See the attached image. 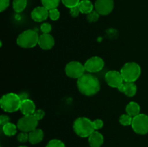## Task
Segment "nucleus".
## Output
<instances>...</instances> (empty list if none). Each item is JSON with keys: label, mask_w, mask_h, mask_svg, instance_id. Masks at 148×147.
I'll use <instances>...</instances> for the list:
<instances>
[{"label": "nucleus", "mask_w": 148, "mask_h": 147, "mask_svg": "<svg viewBox=\"0 0 148 147\" xmlns=\"http://www.w3.org/2000/svg\"><path fill=\"white\" fill-rule=\"evenodd\" d=\"M43 131L39 128H36L29 133V142L32 144H37L43 139Z\"/></svg>", "instance_id": "nucleus-17"}, {"label": "nucleus", "mask_w": 148, "mask_h": 147, "mask_svg": "<svg viewBox=\"0 0 148 147\" xmlns=\"http://www.w3.org/2000/svg\"><path fill=\"white\" fill-rule=\"evenodd\" d=\"M119 91L124 93L129 97H132L136 95L137 91V86L134 82H124L118 88Z\"/></svg>", "instance_id": "nucleus-14"}, {"label": "nucleus", "mask_w": 148, "mask_h": 147, "mask_svg": "<svg viewBox=\"0 0 148 147\" xmlns=\"http://www.w3.org/2000/svg\"><path fill=\"white\" fill-rule=\"evenodd\" d=\"M46 147H66L65 144L59 139H52L49 141Z\"/></svg>", "instance_id": "nucleus-27"}, {"label": "nucleus", "mask_w": 148, "mask_h": 147, "mask_svg": "<svg viewBox=\"0 0 148 147\" xmlns=\"http://www.w3.org/2000/svg\"><path fill=\"white\" fill-rule=\"evenodd\" d=\"M10 5V0H0V11L3 12Z\"/></svg>", "instance_id": "nucleus-33"}, {"label": "nucleus", "mask_w": 148, "mask_h": 147, "mask_svg": "<svg viewBox=\"0 0 148 147\" xmlns=\"http://www.w3.org/2000/svg\"><path fill=\"white\" fill-rule=\"evenodd\" d=\"M85 71H86L84 64H82L80 62L76 61L69 62L65 67L66 74L72 79H78L85 74Z\"/></svg>", "instance_id": "nucleus-8"}, {"label": "nucleus", "mask_w": 148, "mask_h": 147, "mask_svg": "<svg viewBox=\"0 0 148 147\" xmlns=\"http://www.w3.org/2000/svg\"><path fill=\"white\" fill-rule=\"evenodd\" d=\"M38 123V120L33 115H23L17 121V126L20 131L30 133L37 128Z\"/></svg>", "instance_id": "nucleus-7"}, {"label": "nucleus", "mask_w": 148, "mask_h": 147, "mask_svg": "<svg viewBox=\"0 0 148 147\" xmlns=\"http://www.w3.org/2000/svg\"><path fill=\"white\" fill-rule=\"evenodd\" d=\"M104 65L105 62L102 58L99 56H92L87 60L84 66H85V71L88 73L92 74L101 71L103 69Z\"/></svg>", "instance_id": "nucleus-9"}, {"label": "nucleus", "mask_w": 148, "mask_h": 147, "mask_svg": "<svg viewBox=\"0 0 148 147\" xmlns=\"http://www.w3.org/2000/svg\"><path fill=\"white\" fill-rule=\"evenodd\" d=\"M78 7H79L81 13L88 14L93 11L95 6L90 0H81L79 4H78Z\"/></svg>", "instance_id": "nucleus-18"}, {"label": "nucleus", "mask_w": 148, "mask_h": 147, "mask_svg": "<svg viewBox=\"0 0 148 147\" xmlns=\"http://www.w3.org/2000/svg\"><path fill=\"white\" fill-rule=\"evenodd\" d=\"M78 90L85 96H93L101 89L100 81L95 75L91 73L84 74L77 82Z\"/></svg>", "instance_id": "nucleus-1"}, {"label": "nucleus", "mask_w": 148, "mask_h": 147, "mask_svg": "<svg viewBox=\"0 0 148 147\" xmlns=\"http://www.w3.org/2000/svg\"><path fill=\"white\" fill-rule=\"evenodd\" d=\"M20 110L23 115H33L36 112V105L34 102L30 99H26L22 101L20 105Z\"/></svg>", "instance_id": "nucleus-15"}, {"label": "nucleus", "mask_w": 148, "mask_h": 147, "mask_svg": "<svg viewBox=\"0 0 148 147\" xmlns=\"http://www.w3.org/2000/svg\"><path fill=\"white\" fill-rule=\"evenodd\" d=\"M105 80L108 86L114 88H119L124 82L120 71L114 70L109 71L106 74Z\"/></svg>", "instance_id": "nucleus-10"}, {"label": "nucleus", "mask_w": 148, "mask_h": 147, "mask_svg": "<svg viewBox=\"0 0 148 147\" xmlns=\"http://www.w3.org/2000/svg\"><path fill=\"white\" fill-rule=\"evenodd\" d=\"M69 13H70L71 16L73 17H78V15L80 13V11H79V7H72V8L69 9Z\"/></svg>", "instance_id": "nucleus-32"}, {"label": "nucleus", "mask_w": 148, "mask_h": 147, "mask_svg": "<svg viewBox=\"0 0 148 147\" xmlns=\"http://www.w3.org/2000/svg\"><path fill=\"white\" fill-rule=\"evenodd\" d=\"M49 17L53 21H56L60 17V12L57 8L52 9V10H49Z\"/></svg>", "instance_id": "nucleus-25"}, {"label": "nucleus", "mask_w": 148, "mask_h": 147, "mask_svg": "<svg viewBox=\"0 0 148 147\" xmlns=\"http://www.w3.org/2000/svg\"><path fill=\"white\" fill-rule=\"evenodd\" d=\"M126 112L131 115L132 117H135L140 114V106L137 102H130L126 106Z\"/></svg>", "instance_id": "nucleus-19"}, {"label": "nucleus", "mask_w": 148, "mask_h": 147, "mask_svg": "<svg viewBox=\"0 0 148 147\" xmlns=\"http://www.w3.org/2000/svg\"><path fill=\"white\" fill-rule=\"evenodd\" d=\"M133 117L130 115L129 114H124L121 115L119 117V122L124 126H128V125H131L132 122Z\"/></svg>", "instance_id": "nucleus-23"}, {"label": "nucleus", "mask_w": 148, "mask_h": 147, "mask_svg": "<svg viewBox=\"0 0 148 147\" xmlns=\"http://www.w3.org/2000/svg\"><path fill=\"white\" fill-rule=\"evenodd\" d=\"M17 126L12 122H8L2 126L3 133L7 136H12L17 133Z\"/></svg>", "instance_id": "nucleus-20"}, {"label": "nucleus", "mask_w": 148, "mask_h": 147, "mask_svg": "<svg viewBox=\"0 0 148 147\" xmlns=\"http://www.w3.org/2000/svg\"><path fill=\"white\" fill-rule=\"evenodd\" d=\"M17 138L20 143L27 142V141H29V133L21 131L20 133H18Z\"/></svg>", "instance_id": "nucleus-28"}, {"label": "nucleus", "mask_w": 148, "mask_h": 147, "mask_svg": "<svg viewBox=\"0 0 148 147\" xmlns=\"http://www.w3.org/2000/svg\"><path fill=\"white\" fill-rule=\"evenodd\" d=\"M88 142L90 147H101L104 142V137L98 131H94L89 137Z\"/></svg>", "instance_id": "nucleus-16"}, {"label": "nucleus", "mask_w": 148, "mask_h": 147, "mask_svg": "<svg viewBox=\"0 0 148 147\" xmlns=\"http://www.w3.org/2000/svg\"><path fill=\"white\" fill-rule=\"evenodd\" d=\"M19 96H20V99H21L22 101L24 100V99H28V98H27V95L25 93V92H23V93H22L21 95H20Z\"/></svg>", "instance_id": "nucleus-35"}, {"label": "nucleus", "mask_w": 148, "mask_h": 147, "mask_svg": "<svg viewBox=\"0 0 148 147\" xmlns=\"http://www.w3.org/2000/svg\"><path fill=\"white\" fill-rule=\"evenodd\" d=\"M100 17V14L96 11V10H93L91 12H90L89 14H88L87 15V20L89 22L92 23L95 22L98 20Z\"/></svg>", "instance_id": "nucleus-24"}, {"label": "nucleus", "mask_w": 148, "mask_h": 147, "mask_svg": "<svg viewBox=\"0 0 148 147\" xmlns=\"http://www.w3.org/2000/svg\"><path fill=\"white\" fill-rule=\"evenodd\" d=\"M73 129L75 133L81 138L89 137L95 131L92 121L85 117H79L75 120Z\"/></svg>", "instance_id": "nucleus-2"}, {"label": "nucleus", "mask_w": 148, "mask_h": 147, "mask_svg": "<svg viewBox=\"0 0 148 147\" xmlns=\"http://www.w3.org/2000/svg\"><path fill=\"white\" fill-rule=\"evenodd\" d=\"M141 67L136 62H127L120 70L124 82H134L141 75Z\"/></svg>", "instance_id": "nucleus-4"}, {"label": "nucleus", "mask_w": 148, "mask_h": 147, "mask_svg": "<svg viewBox=\"0 0 148 147\" xmlns=\"http://www.w3.org/2000/svg\"><path fill=\"white\" fill-rule=\"evenodd\" d=\"M33 115H34V116L37 118L38 120L39 121V120H40L43 119V117H44V115H45V112H44V111L41 109L36 110V112H35L34 114H33Z\"/></svg>", "instance_id": "nucleus-31"}, {"label": "nucleus", "mask_w": 148, "mask_h": 147, "mask_svg": "<svg viewBox=\"0 0 148 147\" xmlns=\"http://www.w3.org/2000/svg\"><path fill=\"white\" fill-rule=\"evenodd\" d=\"M60 0H41V3L44 7L50 10L56 8L59 6Z\"/></svg>", "instance_id": "nucleus-22"}, {"label": "nucleus", "mask_w": 148, "mask_h": 147, "mask_svg": "<svg viewBox=\"0 0 148 147\" xmlns=\"http://www.w3.org/2000/svg\"><path fill=\"white\" fill-rule=\"evenodd\" d=\"M103 121L101 119H95V120L92 121V125H93L95 131L102 128L103 126Z\"/></svg>", "instance_id": "nucleus-30"}, {"label": "nucleus", "mask_w": 148, "mask_h": 147, "mask_svg": "<svg viewBox=\"0 0 148 147\" xmlns=\"http://www.w3.org/2000/svg\"><path fill=\"white\" fill-rule=\"evenodd\" d=\"M39 35L35 30H26L20 33L17 38V44L24 48H31L38 43Z\"/></svg>", "instance_id": "nucleus-5"}, {"label": "nucleus", "mask_w": 148, "mask_h": 147, "mask_svg": "<svg viewBox=\"0 0 148 147\" xmlns=\"http://www.w3.org/2000/svg\"><path fill=\"white\" fill-rule=\"evenodd\" d=\"M131 125L136 133L140 135L147 134L148 133V115L140 113L134 117Z\"/></svg>", "instance_id": "nucleus-6"}, {"label": "nucleus", "mask_w": 148, "mask_h": 147, "mask_svg": "<svg viewBox=\"0 0 148 147\" xmlns=\"http://www.w3.org/2000/svg\"><path fill=\"white\" fill-rule=\"evenodd\" d=\"M12 6L16 12H22L26 8L27 0H13Z\"/></svg>", "instance_id": "nucleus-21"}, {"label": "nucleus", "mask_w": 148, "mask_h": 147, "mask_svg": "<svg viewBox=\"0 0 148 147\" xmlns=\"http://www.w3.org/2000/svg\"><path fill=\"white\" fill-rule=\"evenodd\" d=\"M21 102L20 96L12 92L4 95L0 99L1 109L7 112H14L20 110Z\"/></svg>", "instance_id": "nucleus-3"}, {"label": "nucleus", "mask_w": 148, "mask_h": 147, "mask_svg": "<svg viewBox=\"0 0 148 147\" xmlns=\"http://www.w3.org/2000/svg\"><path fill=\"white\" fill-rule=\"evenodd\" d=\"M80 1L81 0H62L64 5L69 9H71L75 7H77Z\"/></svg>", "instance_id": "nucleus-26"}, {"label": "nucleus", "mask_w": 148, "mask_h": 147, "mask_svg": "<svg viewBox=\"0 0 148 147\" xmlns=\"http://www.w3.org/2000/svg\"><path fill=\"white\" fill-rule=\"evenodd\" d=\"M52 30V26L49 22H43L40 25V31L42 33H50Z\"/></svg>", "instance_id": "nucleus-29"}, {"label": "nucleus", "mask_w": 148, "mask_h": 147, "mask_svg": "<svg viewBox=\"0 0 148 147\" xmlns=\"http://www.w3.org/2000/svg\"><path fill=\"white\" fill-rule=\"evenodd\" d=\"M94 6L100 15H108L114 10V0H96Z\"/></svg>", "instance_id": "nucleus-11"}, {"label": "nucleus", "mask_w": 148, "mask_h": 147, "mask_svg": "<svg viewBox=\"0 0 148 147\" xmlns=\"http://www.w3.org/2000/svg\"><path fill=\"white\" fill-rule=\"evenodd\" d=\"M54 44V38L50 33H42L39 35L38 45L43 50H50L53 47Z\"/></svg>", "instance_id": "nucleus-12"}, {"label": "nucleus", "mask_w": 148, "mask_h": 147, "mask_svg": "<svg viewBox=\"0 0 148 147\" xmlns=\"http://www.w3.org/2000/svg\"><path fill=\"white\" fill-rule=\"evenodd\" d=\"M8 122H10V118H9V116L6 115H2L0 116V124L2 126L5 125L6 123H8Z\"/></svg>", "instance_id": "nucleus-34"}, {"label": "nucleus", "mask_w": 148, "mask_h": 147, "mask_svg": "<svg viewBox=\"0 0 148 147\" xmlns=\"http://www.w3.org/2000/svg\"><path fill=\"white\" fill-rule=\"evenodd\" d=\"M49 17V10L42 7H37L31 12V18L37 22H43Z\"/></svg>", "instance_id": "nucleus-13"}, {"label": "nucleus", "mask_w": 148, "mask_h": 147, "mask_svg": "<svg viewBox=\"0 0 148 147\" xmlns=\"http://www.w3.org/2000/svg\"><path fill=\"white\" fill-rule=\"evenodd\" d=\"M19 147H27V146H20Z\"/></svg>", "instance_id": "nucleus-36"}]
</instances>
